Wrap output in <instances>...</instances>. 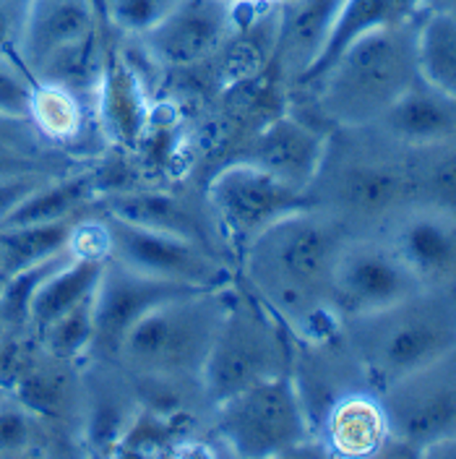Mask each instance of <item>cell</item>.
I'll list each match as a JSON object with an SVG mask.
<instances>
[{"mask_svg": "<svg viewBox=\"0 0 456 459\" xmlns=\"http://www.w3.org/2000/svg\"><path fill=\"white\" fill-rule=\"evenodd\" d=\"M102 228L108 258H115L136 272L201 290H219L229 285V272L217 254L206 251L194 240L133 225L110 212L102 220Z\"/></svg>", "mask_w": 456, "mask_h": 459, "instance_id": "10", "label": "cell"}, {"mask_svg": "<svg viewBox=\"0 0 456 459\" xmlns=\"http://www.w3.org/2000/svg\"><path fill=\"white\" fill-rule=\"evenodd\" d=\"M209 206L217 228L232 240L248 246L258 232L271 228L287 214L315 206L308 188L289 186L256 162H235L217 172L209 183Z\"/></svg>", "mask_w": 456, "mask_h": 459, "instance_id": "9", "label": "cell"}, {"mask_svg": "<svg viewBox=\"0 0 456 459\" xmlns=\"http://www.w3.org/2000/svg\"><path fill=\"white\" fill-rule=\"evenodd\" d=\"M415 60L423 84L456 97V16L452 8H426L415 34Z\"/></svg>", "mask_w": 456, "mask_h": 459, "instance_id": "25", "label": "cell"}, {"mask_svg": "<svg viewBox=\"0 0 456 459\" xmlns=\"http://www.w3.org/2000/svg\"><path fill=\"white\" fill-rule=\"evenodd\" d=\"M426 287L383 238H347L334 264L331 303L337 318L383 311Z\"/></svg>", "mask_w": 456, "mask_h": 459, "instance_id": "11", "label": "cell"}, {"mask_svg": "<svg viewBox=\"0 0 456 459\" xmlns=\"http://www.w3.org/2000/svg\"><path fill=\"white\" fill-rule=\"evenodd\" d=\"M37 154V128L29 117L0 113V160Z\"/></svg>", "mask_w": 456, "mask_h": 459, "instance_id": "32", "label": "cell"}, {"mask_svg": "<svg viewBox=\"0 0 456 459\" xmlns=\"http://www.w3.org/2000/svg\"><path fill=\"white\" fill-rule=\"evenodd\" d=\"M37 436V415L22 400H0V455H19Z\"/></svg>", "mask_w": 456, "mask_h": 459, "instance_id": "30", "label": "cell"}, {"mask_svg": "<svg viewBox=\"0 0 456 459\" xmlns=\"http://www.w3.org/2000/svg\"><path fill=\"white\" fill-rule=\"evenodd\" d=\"M280 373H287V347L280 326L261 314L256 303L229 298L228 311L201 368L199 381L206 400L219 404Z\"/></svg>", "mask_w": 456, "mask_h": 459, "instance_id": "7", "label": "cell"}, {"mask_svg": "<svg viewBox=\"0 0 456 459\" xmlns=\"http://www.w3.org/2000/svg\"><path fill=\"white\" fill-rule=\"evenodd\" d=\"M94 298V295H91ZM91 298L63 314L50 326H45V342L56 360H76L86 358L91 337H94V324H91Z\"/></svg>", "mask_w": 456, "mask_h": 459, "instance_id": "28", "label": "cell"}, {"mask_svg": "<svg viewBox=\"0 0 456 459\" xmlns=\"http://www.w3.org/2000/svg\"><path fill=\"white\" fill-rule=\"evenodd\" d=\"M423 16V13H420ZM417 19L373 29L344 48L315 82L318 108L344 128H363L383 113L404 89L415 84Z\"/></svg>", "mask_w": 456, "mask_h": 459, "instance_id": "3", "label": "cell"}, {"mask_svg": "<svg viewBox=\"0 0 456 459\" xmlns=\"http://www.w3.org/2000/svg\"><path fill=\"white\" fill-rule=\"evenodd\" d=\"M323 154H326L323 136H318L314 128L292 117H282L258 136L256 157L251 162L274 172L289 186L308 188L323 162Z\"/></svg>", "mask_w": 456, "mask_h": 459, "instance_id": "20", "label": "cell"}, {"mask_svg": "<svg viewBox=\"0 0 456 459\" xmlns=\"http://www.w3.org/2000/svg\"><path fill=\"white\" fill-rule=\"evenodd\" d=\"M8 280H11V274H8V266H5V256H3V248H0V292H3V287L8 285Z\"/></svg>", "mask_w": 456, "mask_h": 459, "instance_id": "35", "label": "cell"}, {"mask_svg": "<svg viewBox=\"0 0 456 459\" xmlns=\"http://www.w3.org/2000/svg\"><path fill=\"white\" fill-rule=\"evenodd\" d=\"M29 0H0V57L19 63Z\"/></svg>", "mask_w": 456, "mask_h": 459, "instance_id": "33", "label": "cell"}, {"mask_svg": "<svg viewBox=\"0 0 456 459\" xmlns=\"http://www.w3.org/2000/svg\"><path fill=\"white\" fill-rule=\"evenodd\" d=\"M314 180L323 183L321 194H311L315 206L329 212L347 232L371 222H391L400 212L417 206L409 157L404 154H352L334 168L321 162Z\"/></svg>", "mask_w": 456, "mask_h": 459, "instance_id": "6", "label": "cell"}, {"mask_svg": "<svg viewBox=\"0 0 456 459\" xmlns=\"http://www.w3.org/2000/svg\"><path fill=\"white\" fill-rule=\"evenodd\" d=\"M201 287L180 285L172 280H159L151 274L136 272L115 258H105L99 282L91 298V324L94 337L89 355L91 360H108L113 363L115 350L128 334V329L146 316L159 303L194 292Z\"/></svg>", "mask_w": 456, "mask_h": 459, "instance_id": "12", "label": "cell"}, {"mask_svg": "<svg viewBox=\"0 0 456 459\" xmlns=\"http://www.w3.org/2000/svg\"><path fill=\"white\" fill-rule=\"evenodd\" d=\"M99 123L108 131V136L117 143L139 142L146 126V102H143L142 86L136 82V74L128 68V63L113 60L102 68L99 76Z\"/></svg>", "mask_w": 456, "mask_h": 459, "instance_id": "24", "label": "cell"}, {"mask_svg": "<svg viewBox=\"0 0 456 459\" xmlns=\"http://www.w3.org/2000/svg\"><path fill=\"white\" fill-rule=\"evenodd\" d=\"M94 191H97V183H94V175L89 172L63 178V180H45L31 196H27L11 214L0 220V230L68 220L86 201L94 199Z\"/></svg>", "mask_w": 456, "mask_h": 459, "instance_id": "26", "label": "cell"}, {"mask_svg": "<svg viewBox=\"0 0 456 459\" xmlns=\"http://www.w3.org/2000/svg\"><path fill=\"white\" fill-rule=\"evenodd\" d=\"M375 397L383 410L389 444H401L409 455H423L433 444L454 438V352L381 386Z\"/></svg>", "mask_w": 456, "mask_h": 459, "instance_id": "8", "label": "cell"}, {"mask_svg": "<svg viewBox=\"0 0 456 459\" xmlns=\"http://www.w3.org/2000/svg\"><path fill=\"white\" fill-rule=\"evenodd\" d=\"M31 86V76L19 63L0 57V113L29 117Z\"/></svg>", "mask_w": 456, "mask_h": 459, "instance_id": "31", "label": "cell"}, {"mask_svg": "<svg viewBox=\"0 0 456 459\" xmlns=\"http://www.w3.org/2000/svg\"><path fill=\"white\" fill-rule=\"evenodd\" d=\"M102 266L105 258L73 256L53 274H47L29 300L27 321L45 329L71 308H76L79 303H84L97 290Z\"/></svg>", "mask_w": 456, "mask_h": 459, "instance_id": "23", "label": "cell"}, {"mask_svg": "<svg viewBox=\"0 0 456 459\" xmlns=\"http://www.w3.org/2000/svg\"><path fill=\"white\" fill-rule=\"evenodd\" d=\"M386 243L426 290H449L456 272L454 212L409 206L389 222Z\"/></svg>", "mask_w": 456, "mask_h": 459, "instance_id": "13", "label": "cell"}, {"mask_svg": "<svg viewBox=\"0 0 456 459\" xmlns=\"http://www.w3.org/2000/svg\"><path fill=\"white\" fill-rule=\"evenodd\" d=\"M430 3L433 0H342L323 50L318 53L315 63L305 71V76L297 84L314 86L329 71V65L342 56L344 48H349L357 37L368 34L373 29L412 22L428 8Z\"/></svg>", "mask_w": 456, "mask_h": 459, "instance_id": "18", "label": "cell"}, {"mask_svg": "<svg viewBox=\"0 0 456 459\" xmlns=\"http://www.w3.org/2000/svg\"><path fill=\"white\" fill-rule=\"evenodd\" d=\"M42 183L45 178L39 175H13V178L0 180V220L11 214L27 196H31Z\"/></svg>", "mask_w": 456, "mask_h": 459, "instance_id": "34", "label": "cell"}, {"mask_svg": "<svg viewBox=\"0 0 456 459\" xmlns=\"http://www.w3.org/2000/svg\"><path fill=\"white\" fill-rule=\"evenodd\" d=\"M326 433L329 444L347 457L375 455L383 449L389 433L378 397L363 389L340 397L326 415Z\"/></svg>", "mask_w": 456, "mask_h": 459, "instance_id": "22", "label": "cell"}, {"mask_svg": "<svg viewBox=\"0 0 456 459\" xmlns=\"http://www.w3.org/2000/svg\"><path fill=\"white\" fill-rule=\"evenodd\" d=\"M29 120L47 139L68 142V139L79 136V131L84 126L82 94H76L65 86L50 84V82H34Z\"/></svg>", "mask_w": 456, "mask_h": 459, "instance_id": "27", "label": "cell"}, {"mask_svg": "<svg viewBox=\"0 0 456 459\" xmlns=\"http://www.w3.org/2000/svg\"><path fill=\"white\" fill-rule=\"evenodd\" d=\"M108 212L133 222V225L194 240L214 254V246H211V240L217 235V232H211L214 228H209V222L188 204L172 199V196L154 194V191L151 194H120V196L110 199Z\"/></svg>", "mask_w": 456, "mask_h": 459, "instance_id": "21", "label": "cell"}, {"mask_svg": "<svg viewBox=\"0 0 456 459\" xmlns=\"http://www.w3.org/2000/svg\"><path fill=\"white\" fill-rule=\"evenodd\" d=\"M102 3L108 19L115 27L139 37L151 27H157L175 5V0H102Z\"/></svg>", "mask_w": 456, "mask_h": 459, "instance_id": "29", "label": "cell"}, {"mask_svg": "<svg viewBox=\"0 0 456 459\" xmlns=\"http://www.w3.org/2000/svg\"><path fill=\"white\" fill-rule=\"evenodd\" d=\"M97 37L94 0H29L19 65L34 76L47 60Z\"/></svg>", "mask_w": 456, "mask_h": 459, "instance_id": "15", "label": "cell"}, {"mask_svg": "<svg viewBox=\"0 0 456 459\" xmlns=\"http://www.w3.org/2000/svg\"><path fill=\"white\" fill-rule=\"evenodd\" d=\"M217 433L240 457L289 455L311 441V420L289 373L258 381L214 404Z\"/></svg>", "mask_w": 456, "mask_h": 459, "instance_id": "5", "label": "cell"}, {"mask_svg": "<svg viewBox=\"0 0 456 459\" xmlns=\"http://www.w3.org/2000/svg\"><path fill=\"white\" fill-rule=\"evenodd\" d=\"M342 0H280L274 53L282 71L297 82L323 50Z\"/></svg>", "mask_w": 456, "mask_h": 459, "instance_id": "17", "label": "cell"}, {"mask_svg": "<svg viewBox=\"0 0 456 459\" xmlns=\"http://www.w3.org/2000/svg\"><path fill=\"white\" fill-rule=\"evenodd\" d=\"M86 441L97 452H110L125 438L139 415V402L110 368L108 360H94V371L84 381Z\"/></svg>", "mask_w": 456, "mask_h": 459, "instance_id": "19", "label": "cell"}, {"mask_svg": "<svg viewBox=\"0 0 456 459\" xmlns=\"http://www.w3.org/2000/svg\"><path fill=\"white\" fill-rule=\"evenodd\" d=\"M347 238L318 206L287 214L248 243V280L287 324L323 340V324L337 318L331 277Z\"/></svg>", "mask_w": 456, "mask_h": 459, "instance_id": "1", "label": "cell"}, {"mask_svg": "<svg viewBox=\"0 0 456 459\" xmlns=\"http://www.w3.org/2000/svg\"><path fill=\"white\" fill-rule=\"evenodd\" d=\"M456 97H449L420 79L378 115L373 123L363 126L381 134L391 143L404 149L433 146V143L454 142Z\"/></svg>", "mask_w": 456, "mask_h": 459, "instance_id": "16", "label": "cell"}, {"mask_svg": "<svg viewBox=\"0 0 456 459\" xmlns=\"http://www.w3.org/2000/svg\"><path fill=\"white\" fill-rule=\"evenodd\" d=\"M228 306V287L194 290L159 303L128 329L113 366L146 381L201 378Z\"/></svg>", "mask_w": 456, "mask_h": 459, "instance_id": "4", "label": "cell"}, {"mask_svg": "<svg viewBox=\"0 0 456 459\" xmlns=\"http://www.w3.org/2000/svg\"><path fill=\"white\" fill-rule=\"evenodd\" d=\"M5 394H8V389H5V386H0V400H3Z\"/></svg>", "mask_w": 456, "mask_h": 459, "instance_id": "36", "label": "cell"}, {"mask_svg": "<svg viewBox=\"0 0 456 459\" xmlns=\"http://www.w3.org/2000/svg\"><path fill=\"white\" fill-rule=\"evenodd\" d=\"M347 347L375 392L454 352L456 318L449 290H423L397 306L342 318Z\"/></svg>", "mask_w": 456, "mask_h": 459, "instance_id": "2", "label": "cell"}, {"mask_svg": "<svg viewBox=\"0 0 456 459\" xmlns=\"http://www.w3.org/2000/svg\"><path fill=\"white\" fill-rule=\"evenodd\" d=\"M235 24V0H175L170 13L142 39L162 65H194L214 53Z\"/></svg>", "mask_w": 456, "mask_h": 459, "instance_id": "14", "label": "cell"}]
</instances>
